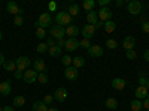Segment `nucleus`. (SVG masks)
I'll list each match as a JSON object with an SVG mask.
<instances>
[{"label":"nucleus","instance_id":"obj_1","mask_svg":"<svg viewBox=\"0 0 149 111\" xmlns=\"http://www.w3.org/2000/svg\"><path fill=\"white\" fill-rule=\"evenodd\" d=\"M55 21H57V26H61V27L67 26L69 27L72 24V17H70L69 12H57Z\"/></svg>","mask_w":149,"mask_h":111},{"label":"nucleus","instance_id":"obj_2","mask_svg":"<svg viewBox=\"0 0 149 111\" xmlns=\"http://www.w3.org/2000/svg\"><path fill=\"white\" fill-rule=\"evenodd\" d=\"M51 23H52L51 15H49L48 12H42V14L39 15V20H37V23L34 24V26H36V29H37V27L46 29V27H51Z\"/></svg>","mask_w":149,"mask_h":111},{"label":"nucleus","instance_id":"obj_3","mask_svg":"<svg viewBox=\"0 0 149 111\" xmlns=\"http://www.w3.org/2000/svg\"><path fill=\"white\" fill-rule=\"evenodd\" d=\"M127 9H128V14L139 15L142 12V3L139 2V0H131V2H128V5H127Z\"/></svg>","mask_w":149,"mask_h":111},{"label":"nucleus","instance_id":"obj_4","mask_svg":"<svg viewBox=\"0 0 149 111\" xmlns=\"http://www.w3.org/2000/svg\"><path fill=\"white\" fill-rule=\"evenodd\" d=\"M15 62H17V71H21V72H26L29 69V66H30V59L29 57L21 56Z\"/></svg>","mask_w":149,"mask_h":111},{"label":"nucleus","instance_id":"obj_5","mask_svg":"<svg viewBox=\"0 0 149 111\" xmlns=\"http://www.w3.org/2000/svg\"><path fill=\"white\" fill-rule=\"evenodd\" d=\"M66 35V29L64 27H61V26H52L51 27V38H54L55 41L58 39H63V36Z\"/></svg>","mask_w":149,"mask_h":111},{"label":"nucleus","instance_id":"obj_6","mask_svg":"<svg viewBox=\"0 0 149 111\" xmlns=\"http://www.w3.org/2000/svg\"><path fill=\"white\" fill-rule=\"evenodd\" d=\"M22 80L26 81L27 84H33L37 81V72L34 69H27L26 72L22 74Z\"/></svg>","mask_w":149,"mask_h":111},{"label":"nucleus","instance_id":"obj_7","mask_svg":"<svg viewBox=\"0 0 149 111\" xmlns=\"http://www.w3.org/2000/svg\"><path fill=\"white\" fill-rule=\"evenodd\" d=\"M6 11L9 12V14H12V15H14V17H17V15H22V9L15 3V2H9L8 5H6Z\"/></svg>","mask_w":149,"mask_h":111},{"label":"nucleus","instance_id":"obj_8","mask_svg":"<svg viewBox=\"0 0 149 111\" xmlns=\"http://www.w3.org/2000/svg\"><path fill=\"white\" fill-rule=\"evenodd\" d=\"M97 14H98V20L103 21V23L112 20V11L109 8H100V11H98Z\"/></svg>","mask_w":149,"mask_h":111},{"label":"nucleus","instance_id":"obj_9","mask_svg":"<svg viewBox=\"0 0 149 111\" xmlns=\"http://www.w3.org/2000/svg\"><path fill=\"white\" fill-rule=\"evenodd\" d=\"M81 45H79V41L76 39V38H69V39H66V45H64V48L69 51V53H72V51H74V50H78Z\"/></svg>","mask_w":149,"mask_h":111},{"label":"nucleus","instance_id":"obj_10","mask_svg":"<svg viewBox=\"0 0 149 111\" xmlns=\"http://www.w3.org/2000/svg\"><path fill=\"white\" fill-rule=\"evenodd\" d=\"M94 33H95V27L91 26V24H85V26L82 27L84 39H91V38H94Z\"/></svg>","mask_w":149,"mask_h":111},{"label":"nucleus","instance_id":"obj_11","mask_svg":"<svg viewBox=\"0 0 149 111\" xmlns=\"http://www.w3.org/2000/svg\"><path fill=\"white\" fill-rule=\"evenodd\" d=\"M78 75H79V72H78V69L74 68V66H69L64 71V77L67 80H70V81H74V80L78 78Z\"/></svg>","mask_w":149,"mask_h":111},{"label":"nucleus","instance_id":"obj_12","mask_svg":"<svg viewBox=\"0 0 149 111\" xmlns=\"http://www.w3.org/2000/svg\"><path fill=\"white\" fill-rule=\"evenodd\" d=\"M54 99L58 101V102H64L67 99V90L64 87H58L54 93Z\"/></svg>","mask_w":149,"mask_h":111},{"label":"nucleus","instance_id":"obj_13","mask_svg":"<svg viewBox=\"0 0 149 111\" xmlns=\"http://www.w3.org/2000/svg\"><path fill=\"white\" fill-rule=\"evenodd\" d=\"M149 96V90L145 87V86H139L137 89H136V99H146Z\"/></svg>","mask_w":149,"mask_h":111},{"label":"nucleus","instance_id":"obj_14","mask_svg":"<svg viewBox=\"0 0 149 111\" xmlns=\"http://www.w3.org/2000/svg\"><path fill=\"white\" fill-rule=\"evenodd\" d=\"M134 45H136V39H134V36H125V39L122 41V47L125 48L127 51L134 50Z\"/></svg>","mask_w":149,"mask_h":111},{"label":"nucleus","instance_id":"obj_15","mask_svg":"<svg viewBox=\"0 0 149 111\" xmlns=\"http://www.w3.org/2000/svg\"><path fill=\"white\" fill-rule=\"evenodd\" d=\"M88 54L91 57H100V56H103V48L100 45H91L88 48Z\"/></svg>","mask_w":149,"mask_h":111},{"label":"nucleus","instance_id":"obj_16","mask_svg":"<svg viewBox=\"0 0 149 111\" xmlns=\"http://www.w3.org/2000/svg\"><path fill=\"white\" fill-rule=\"evenodd\" d=\"M33 66H34V71L36 72H45L46 71V66H45V62L42 60V59H36L34 62H33Z\"/></svg>","mask_w":149,"mask_h":111},{"label":"nucleus","instance_id":"obj_17","mask_svg":"<svg viewBox=\"0 0 149 111\" xmlns=\"http://www.w3.org/2000/svg\"><path fill=\"white\" fill-rule=\"evenodd\" d=\"M66 35L69 36V38H76V36L79 35V29L76 26H73V24H70L69 27H66Z\"/></svg>","mask_w":149,"mask_h":111},{"label":"nucleus","instance_id":"obj_18","mask_svg":"<svg viewBox=\"0 0 149 111\" xmlns=\"http://www.w3.org/2000/svg\"><path fill=\"white\" fill-rule=\"evenodd\" d=\"M0 93H2L3 96H6V95L10 93V81L9 80L0 83Z\"/></svg>","mask_w":149,"mask_h":111},{"label":"nucleus","instance_id":"obj_19","mask_svg":"<svg viewBox=\"0 0 149 111\" xmlns=\"http://www.w3.org/2000/svg\"><path fill=\"white\" fill-rule=\"evenodd\" d=\"M86 21H88V24H91V26H95V23L98 21V14L95 11H91L86 14Z\"/></svg>","mask_w":149,"mask_h":111},{"label":"nucleus","instance_id":"obj_20","mask_svg":"<svg viewBox=\"0 0 149 111\" xmlns=\"http://www.w3.org/2000/svg\"><path fill=\"white\" fill-rule=\"evenodd\" d=\"M112 87H113L115 90H122L124 87H125V81H124L122 78H113L112 80Z\"/></svg>","mask_w":149,"mask_h":111},{"label":"nucleus","instance_id":"obj_21","mask_svg":"<svg viewBox=\"0 0 149 111\" xmlns=\"http://www.w3.org/2000/svg\"><path fill=\"white\" fill-rule=\"evenodd\" d=\"M85 65V59L82 57V56H78V57H74V59H72V66H74L76 69H79V68H82Z\"/></svg>","mask_w":149,"mask_h":111},{"label":"nucleus","instance_id":"obj_22","mask_svg":"<svg viewBox=\"0 0 149 111\" xmlns=\"http://www.w3.org/2000/svg\"><path fill=\"white\" fill-rule=\"evenodd\" d=\"M48 105L43 104V101H36L33 104V111H48Z\"/></svg>","mask_w":149,"mask_h":111},{"label":"nucleus","instance_id":"obj_23","mask_svg":"<svg viewBox=\"0 0 149 111\" xmlns=\"http://www.w3.org/2000/svg\"><path fill=\"white\" fill-rule=\"evenodd\" d=\"M3 68H5L8 72H15V71H17V62H15V60H8L6 63L3 65Z\"/></svg>","mask_w":149,"mask_h":111},{"label":"nucleus","instance_id":"obj_24","mask_svg":"<svg viewBox=\"0 0 149 111\" xmlns=\"http://www.w3.org/2000/svg\"><path fill=\"white\" fill-rule=\"evenodd\" d=\"M104 105H106V108H109V110H116V108H118V101L115 99V98H109V99H106Z\"/></svg>","mask_w":149,"mask_h":111},{"label":"nucleus","instance_id":"obj_25","mask_svg":"<svg viewBox=\"0 0 149 111\" xmlns=\"http://www.w3.org/2000/svg\"><path fill=\"white\" fill-rule=\"evenodd\" d=\"M48 53H49V56H51V57H60L61 56V48L57 47V45H54L51 48H48Z\"/></svg>","mask_w":149,"mask_h":111},{"label":"nucleus","instance_id":"obj_26","mask_svg":"<svg viewBox=\"0 0 149 111\" xmlns=\"http://www.w3.org/2000/svg\"><path fill=\"white\" fill-rule=\"evenodd\" d=\"M115 29H116V23H113L112 20H109V21H106V23H104V30H106L107 33L115 32Z\"/></svg>","mask_w":149,"mask_h":111},{"label":"nucleus","instance_id":"obj_27","mask_svg":"<svg viewBox=\"0 0 149 111\" xmlns=\"http://www.w3.org/2000/svg\"><path fill=\"white\" fill-rule=\"evenodd\" d=\"M82 6H84V9H85V11H88V12H91V11H94L95 2H94V0H85V2L82 3Z\"/></svg>","mask_w":149,"mask_h":111},{"label":"nucleus","instance_id":"obj_28","mask_svg":"<svg viewBox=\"0 0 149 111\" xmlns=\"http://www.w3.org/2000/svg\"><path fill=\"white\" fill-rule=\"evenodd\" d=\"M130 107H131V110L133 111H140L143 107H142V101H139V99H133L131 102H130Z\"/></svg>","mask_w":149,"mask_h":111},{"label":"nucleus","instance_id":"obj_29","mask_svg":"<svg viewBox=\"0 0 149 111\" xmlns=\"http://www.w3.org/2000/svg\"><path fill=\"white\" fill-rule=\"evenodd\" d=\"M24 104H26V98H24V96H15V98H14V107L19 108V107H22Z\"/></svg>","mask_w":149,"mask_h":111},{"label":"nucleus","instance_id":"obj_30","mask_svg":"<svg viewBox=\"0 0 149 111\" xmlns=\"http://www.w3.org/2000/svg\"><path fill=\"white\" fill-rule=\"evenodd\" d=\"M69 14H70V17H73V15H78L79 14V6L76 5V3H73V5H70L69 6Z\"/></svg>","mask_w":149,"mask_h":111},{"label":"nucleus","instance_id":"obj_31","mask_svg":"<svg viewBox=\"0 0 149 111\" xmlns=\"http://www.w3.org/2000/svg\"><path fill=\"white\" fill-rule=\"evenodd\" d=\"M61 63H63L66 68H69V66H72V57L69 56V54H66V56H63V59H61Z\"/></svg>","mask_w":149,"mask_h":111},{"label":"nucleus","instance_id":"obj_32","mask_svg":"<svg viewBox=\"0 0 149 111\" xmlns=\"http://www.w3.org/2000/svg\"><path fill=\"white\" fill-rule=\"evenodd\" d=\"M106 47L110 48V50H115V48H118V42L115 39H107L106 41Z\"/></svg>","mask_w":149,"mask_h":111},{"label":"nucleus","instance_id":"obj_33","mask_svg":"<svg viewBox=\"0 0 149 111\" xmlns=\"http://www.w3.org/2000/svg\"><path fill=\"white\" fill-rule=\"evenodd\" d=\"M37 80H39V83H42V84H46V83H48V75H46V72L37 74Z\"/></svg>","mask_w":149,"mask_h":111},{"label":"nucleus","instance_id":"obj_34","mask_svg":"<svg viewBox=\"0 0 149 111\" xmlns=\"http://www.w3.org/2000/svg\"><path fill=\"white\" fill-rule=\"evenodd\" d=\"M36 36H37L39 39L46 38V32H45V29H42V27H37V30H36Z\"/></svg>","mask_w":149,"mask_h":111},{"label":"nucleus","instance_id":"obj_35","mask_svg":"<svg viewBox=\"0 0 149 111\" xmlns=\"http://www.w3.org/2000/svg\"><path fill=\"white\" fill-rule=\"evenodd\" d=\"M37 53H40V54H43V53H48V45L46 44H39L37 45Z\"/></svg>","mask_w":149,"mask_h":111},{"label":"nucleus","instance_id":"obj_36","mask_svg":"<svg viewBox=\"0 0 149 111\" xmlns=\"http://www.w3.org/2000/svg\"><path fill=\"white\" fill-rule=\"evenodd\" d=\"M22 23H24V18H22V15H17V17L14 18V24H15L17 27L22 26Z\"/></svg>","mask_w":149,"mask_h":111},{"label":"nucleus","instance_id":"obj_37","mask_svg":"<svg viewBox=\"0 0 149 111\" xmlns=\"http://www.w3.org/2000/svg\"><path fill=\"white\" fill-rule=\"evenodd\" d=\"M79 45L82 48H86V50H88V48L91 47V42H90V39H82V41H79Z\"/></svg>","mask_w":149,"mask_h":111},{"label":"nucleus","instance_id":"obj_38","mask_svg":"<svg viewBox=\"0 0 149 111\" xmlns=\"http://www.w3.org/2000/svg\"><path fill=\"white\" fill-rule=\"evenodd\" d=\"M54 101V95L51 96V95H46L45 98H43V104H46V105H51V102Z\"/></svg>","mask_w":149,"mask_h":111},{"label":"nucleus","instance_id":"obj_39","mask_svg":"<svg viewBox=\"0 0 149 111\" xmlns=\"http://www.w3.org/2000/svg\"><path fill=\"white\" fill-rule=\"evenodd\" d=\"M136 57H137V53H136L134 50H130V51H127V59H130V60H134Z\"/></svg>","mask_w":149,"mask_h":111},{"label":"nucleus","instance_id":"obj_40","mask_svg":"<svg viewBox=\"0 0 149 111\" xmlns=\"http://www.w3.org/2000/svg\"><path fill=\"white\" fill-rule=\"evenodd\" d=\"M46 45H48V48H51V47H54L55 45V39L54 38H51V36H49V38L46 39V42H45Z\"/></svg>","mask_w":149,"mask_h":111},{"label":"nucleus","instance_id":"obj_41","mask_svg":"<svg viewBox=\"0 0 149 111\" xmlns=\"http://www.w3.org/2000/svg\"><path fill=\"white\" fill-rule=\"evenodd\" d=\"M142 30H143L145 33H149V21H143V24H142Z\"/></svg>","mask_w":149,"mask_h":111},{"label":"nucleus","instance_id":"obj_42","mask_svg":"<svg viewBox=\"0 0 149 111\" xmlns=\"http://www.w3.org/2000/svg\"><path fill=\"white\" fill-rule=\"evenodd\" d=\"M110 3V0H98V5L102 8H107V5Z\"/></svg>","mask_w":149,"mask_h":111},{"label":"nucleus","instance_id":"obj_43","mask_svg":"<svg viewBox=\"0 0 149 111\" xmlns=\"http://www.w3.org/2000/svg\"><path fill=\"white\" fill-rule=\"evenodd\" d=\"M55 45H57V47H60V48H63V47L66 45V41H64V39H58V41L55 42Z\"/></svg>","mask_w":149,"mask_h":111},{"label":"nucleus","instance_id":"obj_44","mask_svg":"<svg viewBox=\"0 0 149 111\" xmlns=\"http://www.w3.org/2000/svg\"><path fill=\"white\" fill-rule=\"evenodd\" d=\"M142 107H143V108H146V110H149V98H146V99L142 102Z\"/></svg>","mask_w":149,"mask_h":111},{"label":"nucleus","instance_id":"obj_45","mask_svg":"<svg viewBox=\"0 0 149 111\" xmlns=\"http://www.w3.org/2000/svg\"><path fill=\"white\" fill-rule=\"evenodd\" d=\"M6 63V60H5V56H3V53L0 51V66H3Z\"/></svg>","mask_w":149,"mask_h":111},{"label":"nucleus","instance_id":"obj_46","mask_svg":"<svg viewBox=\"0 0 149 111\" xmlns=\"http://www.w3.org/2000/svg\"><path fill=\"white\" fill-rule=\"evenodd\" d=\"M95 29H100V27H104V23L103 21H100V20H98L97 23H95V26H94Z\"/></svg>","mask_w":149,"mask_h":111},{"label":"nucleus","instance_id":"obj_47","mask_svg":"<svg viewBox=\"0 0 149 111\" xmlns=\"http://www.w3.org/2000/svg\"><path fill=\"white\" fill-rule=\"evenodd\" d=\"M48 8H49V11H55L57 9V3H54V2H51L48 5Z\"/></svg>","mask_w":149,"mask_h":111},{"label":"nucleus","instance_id":"obj_48","mask_svg":"<svg viewBox=\"0 0 149 111\" xmlns=\"http://www.w3.org/2000/svg\"><path fill=\"white\" fill-rule=\"evenodd\" d=\"M22 74H24V72H21V71H15V78H18V80L22 78Z\"/></svg>","mask_w":149,"mask_h":111},{"label":"nucleus","instance_id":"obj_49","mask_svg":"<svg viewBox=\"0 0 149 111\" xmlns=\"http://www.w3.org/2000/svg\"><path fill=\"white\" fill-rule=\"evenodd\" d=\"M145 60H146V62H149V50H146V51H145Z\"/></svg>","mask_w":149,"mask_h":111},{"label":"nucleus","instance_id":"obj_50","mask_svg":"<svg viewBox=\"0 0 149 111\" xmlns=\"http://www.w3.org/2000/svg\"><path fill=\"white\" fill-rule=\"evenodd\" d=\"M3 111H14V107H3Z\"/></svg>","mask_w":149,"mask_h":111},{"label":"nucleus","instance_id":"obj_51","mask_svg":"<svg viewBox=\"0 0 149 111\" xmlns=\"http://www.w3.org/2000/svg\"><path fill=\"white\" fill-rule=\"evenodd\" d=\"M139 83H140L142 86H145V84H146V80H145V78H140V80H139Z\"/></svg>","mask_w":149,"mask_h":111},{"label":"nucleus","instance_id":"obj_52","mask_svg":"<svg viewBox=\"0 0 149 111\" xmlns=\"http://www.w3.org/2000/svg\"><path fill=\"white\" fill-rule=\"evenodd\" d=\"M124 3V0H118V2H116V6H121Z\"/></svg>","mask_w":149,"mask_h":111},{"label":"nucleus","instance_id":"obj_53","mask_svg":"<svg viewBox=\"0 0 149 111\" xmlns=\"http://www.w3.org/2000/svg\"><path fill=\"white\" fill-rule=\"evenodd\" d=\"M48 111H58V110H57V108H52V107H49V108H48Z\"/></svg>","mask_w":149,"mask_h":111},{"label":"nucleus","instance_id":"obj_54","mask_svg":"<svg viewBox=\"0 0 149 111\" xmlns=\"http://www.w3.org/2000/svg\"><path fill=\"white\" fill-rule=\"evenodd\" d=\"M145 87L149 90V80H146V84H145Z\"/></svg>","mask_w":149,"mask_h":111},{"label":"nucleus","instance_id":"obj_55","mask_svg":"<svg viewBox=\"0 0 149 111\" xmlns=\"http://www.w3.org/2000/svg\"><path fill=\"white\" fill-rule=\"evenodd\" d=\"M0 41H3V32L0 30Z\"/></svg>","mask_w":149,"mask_h":111},{"label":"nucleus","instance_id":"obj_56","mask_svg":"<svg viewBox=\"0 0 149 111\" xmlns=\"http://www.w3.org/2000/svg\"><path fill=\"white\" fill-rule=\"evenodd\" d=\"M0 111H3V108H2V107H0Z\"/></svg>","mask_w":149,"mask_h":111},{"label":"nucleus","instance_id":"obj_57","mask_svg":"<svg viewBox=\"0 0 149 111\" xmlns=\"http://www.w3.org/2000/svg\"><path fill=\"white\" fill-rule=\"evenodd\" d=\"M146 111H149V110H146Z\"/></svg>","mask_w":149,"mask_h":111}]
</instances>
